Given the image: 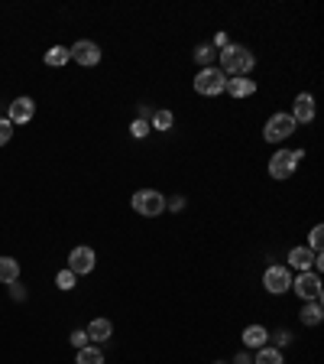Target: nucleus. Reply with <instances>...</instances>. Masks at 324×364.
I'll return each instance as SVG.
<instances>
[{
  "label": "nucleus",
  "instance_id": "9d476101",
  "mask_svg": "<svg viewBox=\"0 0 324 364\" xmlns=\"http://www.w3.org/2000/svg\"><path fill=\"white\" fill-rule=\"evenodd\" d=\"M33 114H36V101L33 98H16V101H10V111H7V121H10L13 127L16 124H29L33 121Z\"/></svg>",
  "mask_w": 324,
  "mask_h": 364
},
{
  "label": "nucleus",
  "instance_id": "f8f14e48",
  "mask_svg": "<svg viewBox=\"0 0 324 364\" xmlns=\"http://www.w3.org/2000/svg\"><path fill=\"white\" fill-rule=\"evenodd\" d=\"M85 332H87V341L100 345V341H107L113 335V326H111V319H91Z\"/></svg>",
  "mask_w": 324,
  "mask_h": 364
},
{
  "label": "nucleus",
  "instance_id": "a211bd4d",
  "mask_svg": "<svg viewBox=\"0 0 324 364\" xmlns=\"http://www.w3.org/2000/svg\"><path fill=\"white\" fill-rule=\"evenodd\" d=\"M72 62V52H68V46H52L49 52H46V65H52V69H62V65Z\"/></svg>",
  "mask_w": 324,
  "mask_h": 364
},
{
  "label": "nucleus",
  "instance_id": "ddd939ff",
  "mask_svg": "<svg viewBox=\"0 0 324 364\" xmlns=\"http://www.w3.org/2000/svg\"><path fill=\"white\" fill-rule=\"evenodd\" d=\"M227 95H230V98H249V95H256V82H253V78H227Z\"/></svg>",
  "mask_w": 324,
  "mask_h": 364
},
{
  "label": "nucleus",
  "instance_id": "2eb2a0df",
  "mask_svg": "<svg viewBox=\"0 0 324 364\" xmlns=\"http://www.w3.org/2000/svg\"><path fill=\"white\" fill-rule=\"evenodd\" d=\"M266 341H269V332H266L262 326H247V328H243V345H247V348L260 352Z\"/></svg>",
  "mask_w": 324,
  "mask_h": 364
},
{
  "label": "nucleus",
  "instance_id": "2f4dec72",
  "mask_svg": "<svg viewBox=\"0 0 324 364\" xmlns=\"http://www.w3.org/2000/svg\"><path fill=\"white\" fill-rule=\"evenodd\" d=\"M234 364H253V354H249V352H240L237 358H234Z\"/></svg>",
  "mask_w": 324,
  "mask_h": 364
},
{
  "label": "nucleus",
  "instance_id": "f3484780",
  "mask_svg": "<svg viewBox=\"0 0 324 364\" xmlns=\"http://www.w3.org/2000/svg\"><path fill=\"white\" fill-rule=\"evenodd\" d=\"M20 280V260L0 257V283H16Z\"/></svg>",
  "mask_w": 324,
  "mask_h": 364
},
{
  "label": "nucleus",
  "instance_id": "aec40b11",
  "mask_svg": "<svg viewBox=\"0 0 324 364\" xmlns=\"http://www.w3.org/2000/svg\"><path fill=\"white\" fill-rule=\"evenodd\" d=\"M75 364H104V352L98 345H85V348H78Z\"/></svg>",
  "mask_w": 324,
  "mask_h": 364
},
{
  "label": "nucleus",
  "instance_id": "7ed1b4c3",
  "mask_svg": "<svg viewBox=\"0 0 324 364\" xmlns=\"http://www.w3.org/2000/svg\"><path fill=\"white\" fill-rule=\"evenodd\" d=\"M224 88H227V75L217 69V65L201 69L198 75H195V91L204 95V98H217V95H224Z\"/></svg>",
  "mask_w": 324,
  "mask_h": 364
},
{
  "label": "nucleus",
  "instance_id": "cd10ccee",
  "mask_svg": "<svg viewBox=\"0 0 324 364\" xmlns=\"http://www.w3.org/2000/svg\"><path fill=\"white\" fill-rule=\"evenodd\" d=\"M72 345H75V348H85V345H87V332H85V328L72 332Z\"/></svg>",
  "mask_w": 324,
  "mask_h": 364
},
{
  "label": "nucleus",
  "instance_id": "4be33fe9",
  "mask_svg": "<svg viewBox=\"0 0 324 364\" xmlns=\"http://www.w3.org/2000/svg\"><path fill=\"white\" fill-rule=\"evenodd\" d=\"M214 59H217V49H214V46H198V49H195V62H198L201 69H211Z\"/></svg>",
  "mask_w": 324,
  "mask_h": 364
},
{
  "label": "nucleus",
  "instance_id": "6ab92c4d",
  "mask_svg": "<svg viewBox=\"0 0 324 364\" xmlns=\"http://www.w3.org/2000/svg\"><path fill=\"white\" fill-rule=\"evenodd\" d=\"M253 364H286V358H282V352H279V348H273V345H262L260 352H256V358H253Z\"/></svg>",
  "mask_w": 324,
  "mask_h": 364
},
{
  "label": "nucleus",
  "instance_id": "bb28decb",
  "mask_svg": "<svg viewBox=\"0 0 324 364\" xmlns=\"http://www.w3.org/2000/svg\"><path fill=\"white\" fill-rule=\"evenodd\" d=\"M273 341H275L273 348H282V345H288V341H292V335H288L286 328H279V332H275V335H273Z\"/></svg>",
  "mask_w": 324,
  "mask_h": 364
},
{
  "label": "nucleus",
  "instance_id": "1a4fd4ad",
  "mask_svg": "<svg viewBox=\"0 0 324 364\" xmlns=\"http://www.w3.org/2000/svg\"><path fill=\"white\" fill-rule=\"evenodd\" d=\"M68 52H72V62L85 65V69H91V65L100 62V46L98 43H91V39H78Z\"/></svg>",
  "mask_w": 324,
  "mask_h": 364
},
{
  "label": "nucleus",
  "instance_id": "20e7f679",
  "mask_svg": "<svg viewBox=\"0 0 324 364\" xmlns=\"http://www.w3.org/2000/svg\"><path fill=\"white\" fill-rule=\"evenodd\" d=\"M295 121H292V114H273L269 121H266V127H262V140L266 143H282V140H288L292 134H295Z\"/></svg>",
  "mask_w": 324,
  "mask_h": 364
},
{
  "label": "nucleus",
  "instance_id": "7c9ffc66",
  "mask_svg": "<svg viewBox=\"0 0 324 364\" xmlns=\"http://www.w3.org/2000/svg\"><path fill=\"white\" fill-rule=\"evenodd\" d=\"M227 43H230V39H227V33H217V36H214V49L221 52L227 46Z\"/></svg>",
  "mask_w": 324,
  "mask_h": 364
},
{
  "label": "nucleus",
  "instance_id": "9b49d317",
  "mask_svg": "<svg viewBox=\"0 0 324 364\" xmlns=\"http://www.w3.org/2000/svg\"><path fill=\"white\" fill-rule=\"evenodd\" d=\"M292 121H295V124H312L314 121V98L312 95L301 91L299 98H295V104H292Z\"/></svg>",
  "mask_w": 324,
  "mask_h": 364
},
{
  "label": "nucleus",
  "instance_id": "b1692460",
  "mask_svg": "<svg viewBox=\"0 0 324 364\" xmlns=\"http://www.w3.org/2000/svg\"><path fill=\"white\" fill-rule=\"evenodd\" d=\"M321 244H324V225H314L312 234H308V251L321 254Z\"/></svg>",
  "mask_w": 324,
  "mask_h": 364
},
{
  "label": "nucleus",
  "instance_id": "473e14b6",
  "mask_svg": "<svg viewBox=\"0 0 324 364\" xmlns=\"http://www.w3.org/2000/svg\"><path fill=\"white\" fill-rule=\"evenodd\" d=\"M152 117V108L150 104H139V121H150Z\"/></svg>",
  "mask_w": 324,
  "mask_h": 364
},
{
  "label": "nucleus",
  "instance_id": "72a5a7b5",
  "mask_svg": "<svg viewBox=\"0 0 324 364\" xmlns=\"http://www.w3.org/2000/svg\"><path fill=\"white\" fill-rule=\"evenodd\" d=\"M214 364H227V361H214Z\"/></svg>",
  "mask_w": 324,
  "mask_h": 364
},
{
  "label": "nucleus",
  "instance_id": "c756f323",
  "mask_svg": "<svg viewBox=\"0 0 324 364\" xmlns=\"http://www.w3.org/2000/svg\"><path fill=\"white\" fill-rule=\"evenodd\" d=\"M7 287H10V296H13V300H26V289L20 287V280H16V283H7Z\"/></svg>",
  "mask_w": 324,
  "mask_h": 364
},
{
  "label": "nucleus",
  "instance_id": "f03ea898",
  "mask_svg": "<svg viewBox=\"0 0 324 364\" xmlns=\"http://www.w3.org/2000/svg\"><path fill=\"white\" fill-rule=\"evenodd\" d=\"M301 156H305V150H275L273 156H269V176H273V179L295 176Z\"/></svg>",
  "mask_w": 324,
  "mask_h": 364
},
{
  "label": "nucleus",
  "instance_id": "c85d7f7f",
  "mask_svg": "<svg viewBox=\"0 0 324 364\" xmlns=\"http://www.w3.org/2000/svg\"><path fill=\"white\" fill-rule=\"evenodd\" d=\"M165 208H169V212H182V208H185V199H182V195H172V199L165 202Z\"/></svg>",
  "mask_w": 324,
  "mask_h": 364
},
{
  "label": "nucleus",
  "instance_id": "4468645a",
  "mask_svg": "<svg viewBox=\"0 0 324 364\" xmlns=\"http://www.w3.org/2000/svg\"><path fill=\"white\" fill-rule=\"evenodd\" d=\"M312 264H314V254L308 251V247H292V251H288V267H292V270L308 274V270H312Z\"/></svg>",
  "mask_w": 324,
  "mask_h": 364
},
{
  "label": "nucleus",
  "instance_id": "a878e982",
  "mask_svg": "<svg viewBox=\"0 0 324 364\" xmlns=\"http://www.w3.org/2000/svg\"><path fill=\"white\" fill-rule=\"evenodd\" d=\"M10 137H13V124L7 121V117H0V147L10 143Z\"/></svg>",
  "mask_w": 324,
  "mask_h": 364
},
{
  "label": "nucleus",
  "instance_id": "39448f33",
  "mask_svg": "<svg viewBox=\"0 0 324 364\" xmlns=\"http://www.w3.org/2000/svg\"><path fill=\"white\" fill-rule=\"evenodd\" d=\"M133 212L143 215V218H156V215L165 212V195L156 189H139L133 195Z\"/></svg>",
  "mask_w": 324,
  "mask_h": 364
},
{
  "label": "nucleus",
  "instance_id": "0eeeda50",
  "mask_svg": "<svg viewBox=\"0 0 324 364\" xmlns=\"http://www.w3.org/2000/svg\"><path fill=\"white\" fill-rule=\"evenodd\" d=\"M292 289H295V296H299L301 302L321 300V274H314V270L299 274L295 280H292Z\"/></svg>",
  "mask_w": 324,
  "mask_h": 364
},
{
  "label": "nucleus",
  "instance_id": "412c9836",
  "mask_svg": "<svg viewBox=\"0 0 324 364\" xmlns=\"http://www.w3.org/2000/svg\"><path fill=\"white\" fill-rule=\"evenodd\" d=\"M172 124H175V114L172 111H152V117H150V127L152 130H172Z\"/></svg>",
  "mask_w": 324,
  "mask_h": 364
},
{
  "label": "nucleus",
  "instance_id": "5701e85b",
  "mask_svg": "<svg viewBox=\"0 0 324 364\" xmlns=\"http://www.w3.org/2000/svg\"><path fill=\"white\" fill-rule=\"evenodd\" d=\"M55 287L68 293V289H75V287H78V276L72 274L68 267H65V270H59V274H55Z\"/></svg>",
  "mask_w": 324,
  "mask_h": 364
},
{
  "label": "nucleus",
  "instance_id": "393cba45",
  "mask_svg": "<svg viewBox=\"0 0 324 364\" xmlns=\"http://www.w3.org/2000/svg\"><path fill=\"white\" fill-rule=\"evenodd\" d=\"M150 130H152V127H150V121H139V117H137V121H133V124H130V134H133V137H137V140L150 137Z\"/></svg>",
  "mask_w": 324,
  "mask_h": 364
},
{
  "label": "nucleus",
  "instance_id": "f257e3e1",
  "mask_svg": "<svg viewBox=\"0 0 324 364\" xmlns=\"http://www.w3.org/2000/svg\"><path fill=\"white\" fill-rule=\"evenodd\" d=\"M217 69L224 72V75H234V78H247L253 69H256V56L247 49V46H240V43H227L224 49L217 52Z\"/></svg>",
  "mask_w": 324,
  "mask_h": 364
},
{
  "label": "nucleus",
  "instance_id": "6e6552de",
  "mask_svg": "<svg viewBox=\"0 0 324 364\" xmlns=\"http://www.w3.org/2000/svg\"><path fill=\"white\" fill-rule=\"evenodd\" d=\"M98 267V254L91 251V247H72V254H68V270L75 276H85V274H91Z\"/></svg>",
  "mask_w": 324,
  "mask_h": 364
},
{
  "label": "nucleus",
  "instance_id": "dca6fc26",
  "mask_svg": "<svg viewBox=\"0 0 324 364\" xmlns=\"http://www.w3.org/2000/svg\"><path fill=\"white\" fill-rule=\"evenodd\" d=\"M321 319H324V309H321V300H312V302H305L301 306V326H321Z\"/></svg>",
  "mask_w": 324,
  "mask_h": 364
},
{
  "label": "nucleus",
  "instance_id": "423d86ee",
  "mask_svg": "<svg viewBox=\"0 0 324 364\" xmlns=\"http://www.w3.org/2000/svg\"><path fill=\"white\" fill-rule=\"evenodd\" d=\"M262 287H266V293H273V296L288 293V289H292V270L282 267V264L266 267V274H262Z\"/></svg>",
  "mask_w": 324,
  "mask_h": 364
}]
</instances>
